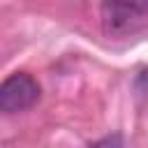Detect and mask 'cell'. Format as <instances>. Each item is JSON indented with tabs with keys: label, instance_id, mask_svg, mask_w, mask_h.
<instances>
[{
	"label": "cell",
	"instance_id": "6da1fadb",
	"mask_svg": "<svg viewBox=\"0 0 148 148\" xmlns=\"http://www.w3.org/2000/svg\"><path fill=\"white\" fill-rule=\"evenodd\" d=\"M99 23L109 37H127L148 25V2L111 0L99 5Z\"/></svg>",
	"mask_w": 148,
	"mask_h": 148
},
{
	"label": "cell",
	"instance_id": "7a4b0ae2",
	"mask_svg": "<svg viewBox=\"0 0 148 148\" xmlns=\"http://www.w3.org/2000/svg\"><path fill=\"white\" fill-rule=\"evenodd\" d=\"M42 95V88L35 76L28 72H14L0 83V109L5 113H18L28 111L37 104Z\"/></svg>",
	"mask_w": 148,
	"mask_h": 148
},
{
	"label": "cell",
	"instance_id": "3957f363",
	"mask_svg": "<svg viewBox=\"0 0 148 148\" xmlns=\"http://www.w3.org/2000/svg\"><path fill=\"white\" fill-rule=\"evenodd\" d=\"M95 148H123V143H120V136H109V139L95 143Z\"/></svg>",
	"mask_w": 148,
	"mask_h": 148
}]
</instances>
